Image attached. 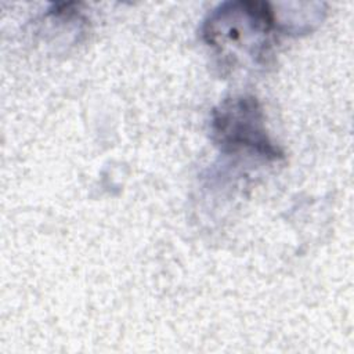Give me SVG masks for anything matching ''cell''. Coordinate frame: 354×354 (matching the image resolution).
Segmentation results:
<instances>
[{
	"instance_id": "1",
	"label": "cell",
	"mask_w": 354,
	"mask_h": 354,
	"mask_svg": "<svg viewBox=\"0 0 354 354\" xmlns=\"http://www.w3.org/2000/svg\"><path fill=\"white\" fill-rule=\"evenodd\" d=\"M277 11L266 1H227L213 8L202 26L205 43L223 66H266L278 32Z\"/></svg>"
},
{
	"instance_id": "2",
	"label": "cell",
	"mask_w": 354,
	"mask_h": 354,
	"mask_svg": "<svg viewBox=\"0 0 354 354\" xmlns=\"http://www.w3.org/2000/svg\"><path fill=\"white\" fill-rule=\"evenodd\" d=\"M212 134L224 152L249 151L268 160L283 158L267 134L261 105L252 95L221 101L212 113Z\"/></svg>"
}]
</instances>
